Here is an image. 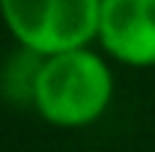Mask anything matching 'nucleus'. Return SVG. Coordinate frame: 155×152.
Segmentation results:
<instances>
[{
  "label": "nucleus",
  "instance_id": "f257e3e1",
  "mask_svg": "<svg viewBox=\"0 0 155 152\" xmlns=\"http://www.w3.org/2000/svg\"><path fill=\"white\" fill-rule=\"evenodd\" d=\"M114 72L90 48L42 60L33 84V107L60 128L93 125L110 107Z\"/></svg>",
  "mask_w": 155,
  "mask_h": 152
},
{
  "label": "nucleus",
  "instance_id": "f03ea898",
  "mask_svg": "<svg viewBox=\"0 0 155 152\" xmlns=\"http://www.w3.org/2000/svg\"><path fill=\"white\" fill-rule=\"evenodd\" d=\"M101 0H0V15L24 51L48 60L90 48Z\"/></svg>",
  "mask_w": 155,
  "mask_h": 152
},
{
  "label": "nucleus",
  "instance_id": "7ed1b4c3",
  "mask_svg": "<svg viewBox=\"0 0 155 152\" xmlns=\"http://www.w3.org/2000/svg\"><path fill=\"white\" fill-rule=\"evenodd\" d=\"M96 39L114 60L134 69H152L155 0H101Z\"/></svg>",
  "mask_w": 155,
  "mask_h": 152
}]
</instances>
